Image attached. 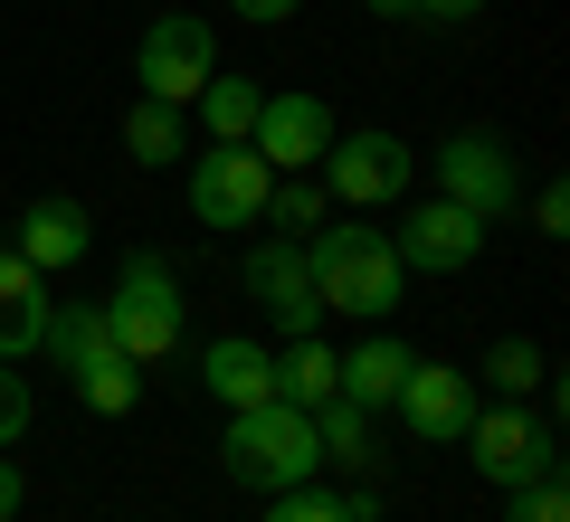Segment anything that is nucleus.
Instances as JSON below:
<instances>
[{"label":"nucleus","instance_id":"f257e3e1","mask_svg":"<svg viewBox=\"0 0 570 522\" xmlns=\"http://www.w3.org/2000/svg\"><path fill=\"white\" fill-rule=\"evenodd\" d=\"M305 276H314V304H324V314L381 323V314H400L409 266L390 257V228H362V209H352V219H324L305 238Z\"/></svg>","mask_w":570,"mask_h":522},{"label":"nucleus","instance_id":"f03ea898","mask_svg":"<svg viewBox=\"0 0 570 522\" xmlns=\"http://www.w3.org/2000/svg\"><path fill=\"white\" fill-rule=\"evenodd\" d=\"M105 314V333H115V352L124 362H171L181 352V333H190V314H181V266L163 257V247H134V257L115 266V295L96 304Z\"/></svg>","mask_w":570,"mask_h":522},{"label":"nucleus","instance_id":"7ed1b4c3","mask_svg":"<svg viewBox=\"0 0 570 522\" xmlns=\"http://www.w3.org/2000/svg\"><path fill=\"white\" fill-rule=\"evenodd\" d=\"M219 465H228V484H247V494H285V484H305L314 465H324V446H314V408H295V400L228 408Z\"/></svg>","mask_w":570,"mask_h":522},{"label":"nucleus","instance_id":"20e7f679","mask_svg":"<svg viewBox=\"0 0 570 522\" xmlns=\"http://www.w3.org/2000/svg\"><path fill=\"white\" fill-rule=\"evenodd\" d=\"M409 171H419V152H409L400 134H381V124L333 134L324 161H314V181L333 190V209H390V200H409Z\"/></svg>","mask_w":570,"mask_h":522},{"label":"nucleus","instance_id":"39448f33","mask_svg":"<svg viewBox=\"0 0 570 522\" xmlns=\"http://www.w3.org/2000/svg\"><path fill=\"white\" fill-rule=\"evenodd\" d=\"M456 446L475 456V475H485L494 494H504V484H532V475H561V437H551V427L532 418L523 400H494V408H475Z\"/></svg>","mask_w":570,"mask_h":522},{"label":"nucleus","instance_id":"423d86ee","mask_svg":"<svg viewBox=\"0 0 570 522\" xmlns=\"http://www.w3.org/2000/svg\"><path fill=\"white\" fill-rule=\"evenodd\" d=\"M438 200L475 209V219H513V200H523V161H513V142L485 134V124L448 134V142H438Z\"/></svg>","mask_w":570,"mask_h":522},{"label":"nucleus","instance_id":"0eeeda50","mask_svg":"<svg viewBox=\"0 0 570 522\" xmlns=\"http://www.w3.org/2000/svg\"><path fill=\"white\" fill-rule=\"evenodd\" d=\"M134 77H142V96L190 105L209 77H219V29L190 20V10H163V20L142 29V48H134Z\"/></svg>","mask_w":570,"mask_h":522},{"label":"nucleus","instance_id":"6e6552de","mask_svg":"<svg viewBox=\"0 0 570 522\" xmlns=\"http://www.w3.org/2000/svg\"><path fill=\"white\" fill-rule=\"evenodd\" d=\"M266 190H276V171H266L247 142H209V152H190V219H200V228H257L266 219Z\"/></svg>","mask_w":570,"mask_h":522},{"label":"nucleus","instance_id":"1a4fd4ad","mask_svg":"<svg viewBox=\"0 0 570 522\" xmlns=\"http://www.w3.org/2000/svg\"><path fill=\"white\" fill-rule=\"evenodd\" d=\"M485 228L494 219H475V209H456V200H419L390 228V257L419 266V276H466V266L485 257Z\"/></svg>","mask_w":570,"mask_h":522},{"label":"nucleus","instance_id":"9d476101","mask_svg":"<svg viewBox=\"0 0 570 522\" xmlns=\"http://www.w3.org/2000/svg\"><path fill=\"white\" fill-rule=\"evenodd\" d=\"M390 408H400V427H409L419 446H456L485 400H475V371H456V362H409V381H400V400H390Z\"/></svg>","mask_w":570,"mask_h":522},{"label":"nucleus","instance_id":"9b49d317","mask_svg":"<svg viewBox=\"0 0 570 522\" xmlns=\"http://www.w3.org/2000/svg\"><path fill=\"white\" fill-rule=\"evenodd\" d=\"M333 134H343V124H333L324 96H266L257 124H247V152H257L266 171H314Z\"/></svg>","mask_w":570,"mask_h":522},{"label":"nucleus","instance_id":"f8f14e48","mask_svg":"<svg viewBox=\"0 0 570 522\" xmlns=\"http://www.w3.org/2000/svg\"><path fill=\"white\" fill-rule=\"evenodd\" d=\"M238 276H247V295H257L266 314L285 323V342L324 323V304H314V276H305V238H257V247L238 257Z\"/></svg>","mask_w":570,"mask_h":522},{"label":"nucleus","instance_id":"ddd939ff","mask_svg":"<svg viewBox=\"0 0 570 522\" xmlns=\"http://www.w3.org/2000/svg\"><path fill=\"white\" fill-rule=\"evenodd\" d=\"M409 362H419V352H409L400 333H362L352 352H333V400H352V408H371V418H381V408L400 400Z\"/></svg>","mask_w":570,"mask_h":522},{"label":"nucleus","instance_id":"4468645a","mask_svg":"<svg viewBox=\"0 0 570 522\" xmlns=\"http://www.w3.org/2000/svg\"><path fill=\"white\" fill-rule=\"evenodd\" d=\"M48 314H58V304H48V276L20 247H0V362H29L48 342Z\"/></svg>","mask_w":570,"mask_h":522},{"label":"nucleus","instance_id":"2eb2a0df","mask_svg":"<svg viewBox=\"0 0 570 522\" xmlns=\"http://www.w3.org/2000/svg\"><path fill=\"white\" fill-rule=\"evenodd\" d=\"M200 390L219 408H257V400H276V352L266 342H247V333H219L200 352Z\"/></svg>","mask_w":570,"mask_h":522},{"label":"nucleus","instance_id":"dca6fc26","mask_svg":"<svg viewBox=\"0 0 570 522\" xmlns=\"http://www.w3.org/2000/svg\"><path fill=\"white\" fill-rule=\"evenodd\" d=\"M86 247H96V228H86V209H77V200H29V209H20V257L39 266V276L77 266Z\"/></svg>","mask_w":570,"mask_h":522},{"label":"nucleus","instance_id":"f3484780","mask_svg":"<svg viewBox=\"0 0 570 522\" xmlns=\"http://www.w3.org/2000/svg\"><path fill=\"white\" fill-rule=\"evenodd\" d=\"M124 152H134L142 171L181 161V152H190V124H181V105H163V96H134V105H124Z\"/></svg>","mask_w":570,"mask_h":522},{"label":"nucleus","instance_id":"a211bd4d","mask_svg":"<svg viewBox=\"0 0 570 522\" xmlns=\"http://www.w3.org/2000/svg\"><path fill=\"white\" fill-rule=\"evenodd\" d=\"M314 446H324V465H352V475H371V465H381L371 408H352V400H324V408H314Z\"/></svg>","mask_w":570,"mask_h":522},{"label":"nucleus","instance_id":"6ab92c4d","mask_svg":"<svg viewBox=\"0 0 570 522\" xmlns=\"http://www.w3.org/2000/svg\"><path fill=\"white\" fill-rule=\"evenodd\" d=\"M276 400H295V408H324L333 400V342L324 333H295L276 352Z\"/></svg>","mask_w":570,"mask_h":522},{"label":"nucleus","instance_id":"aec40b11","mask_svg":"<svg viewBox=\"0 0 570 522\" xmlns=\"http://www.w3.org/2000/svg\"><path fill=\"white\" fill-rule=\"evenodd\" d=\"M67 381H77V400L96 408V418H124V408L142 400V381H134V362H124L115 342H105L96 362H77V371H67Z\"/></svg>","mask_w":570,"mask_h":522},{"label":"nucleus","instance_id":"412c9836","mask_svg":"<svg viewBox=\"0 0 570 522\" xmlns=\"http://www.w3.org/2000/svg\"><path fill=\"white\" fill-rule=\"evenodd\" d=\"M190 105L209 115V142H247V124H257L266 86H257V77H209V86H200Z\"/></svg>","mask_w":570,"mask_h":522},{"label":"nucleus","instance_id":"4be33fe9","mask_svg":"<svg viewBox=\"0 0 570 522\" xmlns=\"http://www.w3.org/2000/svg\"><path fill=\"white\" fill-rule=\"evenodd\" d=\"M266 219H276L285 238H314V228L333 219V190L314 181V171H276V190H266Z\"/></svg>","mask_w":570,"mask_h":522},{"label":"nucleus","instance_id":"5701e85b","mask_svg":"<svg viewBox=\"0 0 570 522\" xmlns=\"http://www.w3.org/2000/svg\"><path fill=\"white\" fill-rule=\"evenodd\" d=\"M475 381H494V390H504V400H532V390L551 381V362H542V342L504 333V342H494V352H485V371H475Z\"/></svg>","mask_w":570,"mask_h":522},{"label":"nucleus","instance_id":"b1692460","mask_svg":"<svg viewBox=\"0 0 570 522\" xmlns=\"http://www.w3.org/2000/svg\"><path fill=\"white\" fill-rule=\"evenodd\" d=\"M504 522H570V494H561V475L504 484Z\"/></svg>","mask_w":570,"mask_h":522},{"label":"nucleus","instance_id":"393cba45","mask_svg":"<svg viewBox=\"0 0 570 522\" xmlns=\"http://www.w3.org/2000/svg\"><path fill=\"white\" fill-rule=\"evenodd\" d=\"M266 522H343V494H324V484H285V494H266Z\"/></svg>","mask_w":570,"mask_h":522},{"label":"nucleus","instance_id":"a878e982","mask_svg":"<svg viewBox=\"0 0 570 522\" xmlns=\"http://www.w3.org/2000/svg\"><path fill=\"white\" fill-rule=\"evenodd\" d=\"M29 418H39V400H29L20 362H0V446H20V437H29Z\"/></svg>","mask_w":570,"mask_h":522},{"label":"nucleus","instance_id":"bb28decb","mask_svg":"<svg viewBox=\"0 0 570 522\" xmlns=\"http://www.w3.org/2000/svg\"><path fill=\"white\" fill-rule=\"evenodd\" d=\"M532 228H542V238H570V190H561V181L532 190Z\"/></svg>","mask_w":570,"mask_h":522},{"label":"nucleus","instance_id":"cd10ccee","mask_svg":"<svg viewBox=\"0 0 570 522\" xmlns=\"http://www.w3.org/2000/svg\"><path fill=\"white\" fill-rule=\"evenodd\" d=\"M228 10H238V20H257V29H276V20H295L305 0H228Z\"/></svg>","mask_w":570,"mask_h":522},{"label":"nucleus","instance_id":"c85d7f7f","mask_svg":"<svg viewBox=\"0 0 570 522\" xmlns=\"http://www.w3.org/2000/svg\"><path fill=\"white\" fill-rule=\"evenodd\" d=\"M485 0H419V20H438V29H466Z\"/></svg>","mask_w":570,"mask_h":522},{"label":"nucleus","instance_id":"c756f323","mask_svg":"<svg viewBox=\"0 0 570 522\" xmlns=\"http://www.w3.org/2000/svg\"><path fill=\"white\" fill-rule=\"evenodd\" d=\"M20 503H29V475H20V465H10V456H0V522L20 513Z\"/></svg>","mask_w":570,"mask_h":522},{"label":"nucleus","instance_id":"7c9ffc66","mask_svg":"<svg viewBox=\"0 0 570 522\" xmlns=\"http://www.w3.org/2000/svg\"><path fill=\"white\" fill-rule=\"evenodd\" d=\"M343 522H381V494H371V484H352V494H343Z\"/></svg>","mask_w":570,"mask_h":522},{"label":"nucleus","instance_id":"2f4dec72","mask_svg":"<svg viewBox=\"0 0 570 522\" xmlns=\"http://www.w3.org/2000/svg\"><path fill=\"white\" fill-rule=\"evenodd\" d=\"M371 20H419V0H371Z\"/></svg>","mask_w":570,"mask_h":522}]
</instances>
